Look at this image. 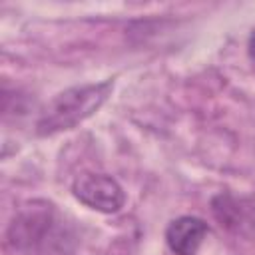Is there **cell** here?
<instances>
[{"instance_id": "1", "label": "cell", "mask_w": 255, "mask_h": 255, "mask_svg": "<svg viewBox=\"0 0 255 255\" xmlns=\"http://www.w3.org/2000/svg\"><path fill=\"white\" fill-rule=\"evenodd\" d=\"M112 88H114L112 80H106L98 84L74 86L60 92L40 112V118L36 122V133L52 135L58 131L74 129L76 126H80L84 120H88L94 112L102 108Z\"/></svg>"}, {"instance_id": "2", "label": "cell", "mask_w": 255, "mask_h": 255, "mask_svg": "<svg viewBox=\"0 0 255 255\" xmlns=\"http://www.w3.org/2000/svg\"><path fill=\"white\" fill-rule=\"evenodd\" d=\"M72 193L80 203L100 213H118L126 203L124 187L106 173H80L72 183Z\"/></svg>"}, {"instance_id": "3", "label": "cell", "mask_w": 255, "mask_h": 255, "mask_svg": "<svg viewBox=\"0 0 255 255\" xmlns=\"http://www.w3.org/2000/svg\"><path fill=\"white\" fill-rule=\"evenodd\" d=\"M209 227L203 219L193 215H181L173 219L165 229V243L175 255H197Z\"/></svg>"}, {"instance_id": "4", "label": "cell", "mask_w": 255, "mask_h": 255, "mask_svg": "<svg viewBox=\"0 0 255 255\" xmlns=\"http://www.w3.org/2000/svg\"><path fill=\"white\" fill-rule=\"evenodd\" d=\"M249 48H251V56L255 58V32H253V36H251V44H249Z\"/></svg>"}]
</instances>
